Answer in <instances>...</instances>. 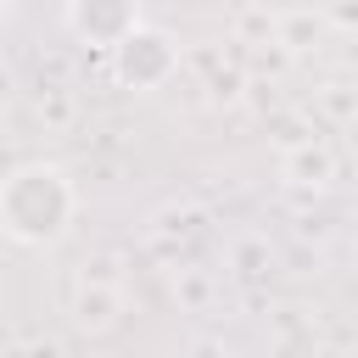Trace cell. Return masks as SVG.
<instances>
[{"mask_svg": "<svg viewBox=\"0 0 358 358\" xmlns=\"http://www.w3.org/2000/svg\"><path fill=\"white\" fill-rule=\"evenodd\" d=\"M106 56H112V78H117L123 90H134V95L162 90V84L179 73V45H173V34L145 28V22H140L129 39H117Z\"/></svg>", "mask_w": 358, "mask_h": 358, "instance_id": "obj_2", "label": "cell"}, {"mask_svg": "<svg viewBox=\"0 0 358 358\" xmlns=\"http://www.w3.org/2000/svg\"><path fill=\"white\" fill-rule=\"evenodd\" d=\"M67 28H73V39H84L95 50H112L117 39H129L140 28V0H73Z\"/></svg>", "mask_w": 358, "mask_h": 358, "instance_id": "obj_3", "label": "cell"}, {"mask_svg": "<svg viewBox=\"0 0 358 358\" xmlns=\"http://www.w3.org/2000/svg\"><path fill=\"white\" fill-rule=\"evenodd\" d=\"M285 179L291 185H330L336 179V151L324 145V140H302V145H291L285 151Z\"/></svg>", "mask_w": 358, "mask_h": 358, "instance_id": "obj_5", "label": "cell"}, {"mask_svg": "<svg viewBox=\"0 0 358 358\" xmlns=\"http://www.w3.org/2000/svg\"><path fill=\"white\" fill-rule=\"evenodd\" d=\"M117 319H123V285L106 274H84L73 285V324L84 336H106Z\"/></svg>", "mask_w": 358, "mask_h": 358, "instance_id": "obj_4", "label": "cell"}, {"mask_svg": "<svg viewBox=\"0 0 358 358\" xmlns=\"http://www.w3.org/2000/svg\"><path fill=\"white\" fill-rule=\"evenodd\" d=\"M78 218V190L67 179V168L56 162H17L6 179H0V229L17 241V246H56L67 241Z\"/></svg>", "mask_w": 358, "mask_h": 358, "instance_id": "obj_1", "label": "cell"}, {"mask_svg": "<svg viewBox=\"0 0 358 358\" xmlns=\"http://www.w3.org/2000/svg\"><path fill=\"white\" fill-rule=\"evenodd\" d=\"M6 6H11V0H0V11H6Z\"/></svg>", "mask_w": 358, "mask_h": 358, "instance_id": "obj_6", "label": "cell"}]
</instances>
